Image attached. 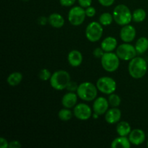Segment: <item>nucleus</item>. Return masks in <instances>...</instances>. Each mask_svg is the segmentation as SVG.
<instances>
[{"label":"nucleus","mask_w":148,"mask_h":148,"mask_svg":"<svg viewBox=\"0 0 148 148\" xmlns=\"http://www.w3.org/2000/svg\"><path fill=\"white\" fill-rule=\"evenodd\" d=\"M130 76L136 79H141L147 72V63L145 59L140 56H136L130 60L128 66Z\"/></svg>","instance_id":"nucleus-1"},{"label":"nucleus","mask_w":148,"mask_h":148,"mask_svg":"<svg viewBox=\"0 0 148 148\" xmlns=\"http://www.w3.org/2000/svg\"><path fill=\"white\" fill-rule=\"evenodd\" d=\"M98 90L96 85L90 82H82L78 86L77 94L81 100L86 102L94 101L98 96Z\"/></svg>","instance_id":"nucleus-2"},{"label":"nucleus","mask_w":148,"mask_h":148,"mask_svg":"<svg viewBox=\"0 0 148 148\" xmlns=\"http://www.w3.org/2000/svg\"><path fill=\"white\" fill-rule=\"evenodd\" d=\"M50 85L56 90H63L66 89V86L71 81V76L66 70L60 69L52 74L50 79Z\"/></svg>","instance_id":"nucleus-3"},{"label":"nucleus","mask_w":148,"mask_h":148,"mask_svg":"<svg viewBox=\"0 0 148 148\" xmlns=\"http://www.w3.org/2000/svg\"><path fill=\"white\" fill-rule=\"evenodd\" d=\"M113 16L114 21L119 25H126L132 21V13L125 4H121L116 6L113 12Z\"/></svg>","instance_id":"nucleus-4"},{"label":"nucleus","mask_w":148,"mask_h":148,"mask_svg":"<svg viewBox=\"0 0 148 148\" xmlns=\"http://www.w3.org/2000/svg\"><path fill=\"white\" fill-rule=\"evenodd\" d=\"M101 66L105 71L114 72L119 69L120 65V59L114 52H105L101 59Z\"/></svg>","instance_id":"nucleus-5"},{"label":"nucleus","mask_w":148,"mask_h":148,"mask_svg":"<svg viewBox=\"0 0 148 148\" xmlns=\"http://www.w3.org/2000/svg\"><path fill=\"white\" fill-rule=\"evenodd\" d=\"M103 27L99 22H91L87 26L85 36L89 41L95 43L102 38Z\"/></svg>","instance_id":"nucleus-6"},{"label":"nucleus","mask_w":148,"mask_h":148,"mask_svg":"<svg viewBox=\"0 0 148 148\" xmlns=\"http://www.w3.org/2000/svg\"><path fill=\"white\" fill-rule=\"evenodd\" d=\"M96 86L98 91L108 95L111 93H114L117 88L116 82L115 79L108 76L100 77L97 80Z\"/></svg>","instance_id":"nucleus-7"},{"label":"nucleus","mask_w":148,"mask_h":148,"mask_svg":"<svg viewBox=\"0 0 148 148\" xmlns=\"http://www.w3.org/2000/svg\"><path fill=\"white\" fill-rule=\"evenodd\" d=\"M87 15L85 9L81 6L73 7L68 13V20L73 26H79L85 22Z\"/></svg>","instance_id":"nucleus-8"},{"label":"nucleus","mask_w":148,"mask_h":148,"mask_svg":"<svg viewBox=\"0 0 148 148\" xmlns=\"http://www.w3.org/2000/svg\"><path fill=\"white\" fill-rule=\"evenodd\" d=\"M116 53L119 59L123 61H130L137 55L135 47L130 43H124L119 45L116 49Z\"/></svg>","instance_id":"nucleus-9"},{"label":"nucleus","mask_w":148,"mask_h":148,"mask_svg":"<svg viewBox=\"0 0 148 148\" xmlns=\"http://www.w3.org/2000/svg\"><path fill=\"white\" fill-rule=\"evenodd\" d=\"M73 108L74 116L80 121H87L92 116V108L88 104L81 103L77 104Z\"/></svg>","instance_id":"nucleus-10"},{"label":"nucleus","mask_w":148,"mask_h":148,"mask_svg":"<svg viewBox=\"0 0 148 148\" xmlns=\"http://www.w3.org/2000/svg\"><path fill=\"white\" fill-rule=\"evenodd\" d=\"M109 106L108 99L104 97H98L94 100L92 104V111L98 116L104 115L109 109Z\"/></svg>","instance_id":"nucleus-11"},{"label":"nucleus","mask_w":148,"mask_h":148,"mask_svg":"<svg viewBox=\"0 0 148 148\" xmlns=\"http://www.w3.org/2000/svg\"><path fill=\"white\" fill-rule=\"evenodd\" d=\"M136 35V29L130 24L122 26L120 30V38L124 43L132 42L135 38Z\"/></svg>","instance_id":"nucleus-12"},{"label":"nucleus","mask_w":148,"mask_h":148,"mask_svg":"<svg viewBox=\"0 0 148 148\" xmlns=\"http://www.w3.org/2000/svg\"><path fill=\"white\" fill-rule=\"evenodd\" d=\"M128 137L132 145L137 146L145 143L146 135L145 132L141 129H134V130H132Z\"/></svg>","instance_id":"nucleus-13"},{"label":"nucleus","mask_w":148,"mask_h":148,"mask_svg":"<svg viewBox=\"0 0 148 148\" xmlns=\"http://www.w3.org/2000/svg\"><path fill=\"white\" fill-rule=\"evenodd\" d=\"M121 119V111L117 107H112L105 114V120L108 124H114L119 123Z\"/></svg>","instance_id":"nucleus-14"},{"label":"nucleus","mask_w":148,"mask_h":148,"mask_svg":"<svg viewBox=\"0 0 148 148\" xmlns=\"http://www.w3.org/2000/svg\"><path fill=\"white\" fill-rule=\"evenodd\" d=\"M82 60H83V56L79 51L74 49L68 53L67 61L69 65L72 67H77L80 66L81 64L82 63Z\"/></svg>","instance_id":"nucleus-15"},{"label":"nucleus","mask_w":148,"mask_h":148,"mask_svg":"<svg viewBox=\"0 0 148 148\" xmlns=\"http://www.w3.org/2000/svg\"><path fill=\"white\" fill-rule=\"evenodd\" d=\"M79 98L77 92H68L62 98V105L64 108H72L77 105V98Z\"/></svg>","instance_id":"nucleus-16"},{"label":"nucleus","mask_w":148,"mask_h":148,"mask_svg":"<svg viewBox=\"0 0 148 148\" xmlns=\"http://www.w3.org/2000/svg\"><path fill=\"white\" fill-rule=\"evenodd\" d=\"M117 40L113 36H108L105 38L101 42V47L105 52H113L118 47Z\"/></svg>","instance_id":"nucleus-17"},{"label":"nucleus","mask_w":148,"mask_h":148,"mask_svg":"<svg viewBox=\"0 0 148 148\" xmlns=\"http://www.w3.org/2000/svg\"><path fill=\"white\" fill-rule=\"evenodd\" d=\"M48 19H49V25L54 28H61L63 27L65 23L64 17L59 13H52L49 15Z\"/></svg>","instance_id":"nucleus-18"},{"label":"nucleus","mask_w":148,"mask_h":148,"mask_svg":"<svg viewBox=\"0 0 148 148\" xmlns=\"http://www.w3.org/2000/svg\"><path fill=\"white\" fill-rule=\"evenodd\" d=\"M131 145L129 137L119 136L113 140L111 147L112 148H130Z\"/></svg>","instance_id":"nucleus-19"},{"label":"nucleus","mask_w":148,"mask_h":148,"mask_svg":"<svg viewBox=\"0 0 148 148\" xmlns=\"http://www.w3.org/2000/svg\"><path fill=\"white\" fill-rule=\"evenodd\" d=\"M116 130L119 136H122V137H127L130 134L132 131V128L130 124L127 121H119L117 124Z\"/></svg>","instance_id":"nucleus-20"},{"label":"nucleus","mask_w":148,"mask_h":148,"mask_svg":"<svg viewBox=\"0 0 148 148\" xmlns=\"http://www.w3.org/2000/svg\"><path fill=\"white\" fill-rule=\"evenodd\" d=\"M137 54H143L148 50V38L146 37H140L136 41L134 45Z\"/></svg>","instance_id":"nucleus-21"},{"label":"nucleus","mask_w":148,"mask_h":148,"mask_svg":"<svg viewBox=\"0 0 148 148\" xmlns=\"http://www.w3.org/2000/svg\"><path fill=\"white\" fill-rule=\"evenodd\" d=\"M23 74L20 72H14L10 74L7 77V82L9 84V85L12 87H15L20 85V82L23 80Z\"/></svg>","instance_id":"nucleus-22"},{"label":"nucleus","mask_w":148,"mask_h":148,"mask_svg":"<svg viewBox=\"0 0 148 148\" xmlns=\"http://www.w3.org/2000/svg\"><path fill=\"white\" fill-rule=\"evenodd\" d=\"M147 16L145 10L143 8L136 9L132 13V20L135 23H142L144 21Z\"/></svg>","instance_id":"nucleus-23"},{"label":"nucleus","mask_w":148,"mask_h":148,"mask_svg":"<svg viewBox=\"0 0 148 148\" xmlns=\"http://www.w3.org/2000/svg\"><path fill=\"white\" fill-rule=\"evenodd\" d=\"M73 115V113L71 111L70 108H64H64H62L58 113V116L59 119L63 121H68L72 119Z\"/></svg>","instance_id":"nucleus-24"},{"label":"nucleus","mask_w":148,"mask_h":148,"mask_svg":"<svg viewBox=\"0 0 148 148\" xmlns=\"http://www.w3.org/2000/svg\"><path fill=\"white\" fill-rule=\"evenodd\" d=\"M114 20V16L109 12L102 13L99 17V23L103 26L110 25Z\"/></svg>","instance_id":"nucleus-25"},{"label":"nucleus","mask_w":148,"mask_h":148,"mask_svg":"<svg viewBox=\"0 0 148 148\" xmlns=\"http://www.w3.org/2000/svg\"><path fill=\"white\" fill-rule=\"evenodd\" d=\"M109 105L111 107H119L121 103V99L118 94L111 93L110 94L108 98Z\"/></svg>","instance_id":"nucleus-26"},{"label":"nucleus","mask_w":148,"mask_h":148,"mask_svg":"<svg viewBox=\"0 0 148 148\" xmlns=\"http://www.w3.org/2000/svg\"><path fill=\"white\" fill-rule=\"evenodd\" d=\"M51 76H52L51 72L47 69H42L39 72V74H38L39 79L42 81L50 80Z\"/></svg>","instance_id":"nucleus-27"},{"label":"nucleus","mask_w":148,"mask_h":148,"mask_svg":"<svg viewBox=\"0 0 148 148\" xmlns=\"http://www.w3.org/2000/svg\"><path fill=\"white\" fill-rule=\"evenodd\" d=\"M78 86H79V85H78L77 82L70 81V82H69V84L67 85V86H66V89L67 90L68 92H77V90Z\"/></svg>","instance_id":"nucleus-28"},{"label":"nucleus","mask_w":148,"mask_h":148,"mask_svg":"<svg viewBox=\"0 0 148 148\" xmlns=\"http://www.w3.org/2000/svg\"><path fill=\"white\" fill-rule=\"evenodd\" d=\"M104 53H105V51H104L103 49L101 47L95 48L93 50V51H92V54L97 59H101Z\"/></svg>","instance_id":"nucleus-29"},{"label":"nucleus","mask_w":148,"mask_h":148,"mask_svg":"<svg viewBox=\"0 0 148 148\" xmlns=\"http://www.w3.org/2000/svg\"><path fill=\"white\" fill-rule=\"evenodd\" d=\"M85 13H86L87 17H92L96 14V10H95V7L90 6V7L85 8Z\"/></svg>","instance_id":"nucleus-30"},{"label":"nucleus","mask_w":148,"mask_h":148,"mask_svg":"<svg viewBox=\"0 0 148 148\" xmlns=\"http://www.w3.org/2000/svg\"><path fill=\"white\" fill-rule=\"evenodd\" d=\"M76 0H59V3L62 7H72L75 4Z\"/></svg>","instance_id":"nucleus-31"},{"label":"nucleus","mask_w":148,"mask_h":148,"mask_svg":"<svg viewBox=\"0 0 148 148\" xmlns=\"http://www.w3.org/2000/svg\"><path fill=\"white\" fill-rule=\"evenodd\" d=\"M79 5L83 8H87L92 4V0H77Z\"/></svg>","instance_id":"nucleus-32"},{"label":"nucleus","mask_w":148,"mask_h":148,"mask_svg":"<svg viewBox=\"0 0 148 148\" xmlns=\"http://www.w3.org/2000/svg\"><path fill=\"white\" fill-rule=\"evenodd\" d=\"M98 1L101 4V5L106 7H108L113 5L114 4V2H115V0H98Z\"/></svg>","instance_id":"nucleus-33"},{"label":"nucleus","mask_w":148,"mask_h":148,"mask_svg":"<svg viewBox=\"0 0 148 148\" xmlns=\"http://www.w3.org/2000/svg\"><path fill=\"white\" fill-rule=\"evenodd\" d=\"M21 147V143L17 140H12L9 143V148H20Z\"/></svg>","instance_id":"nucleus-34"},{"label":"nucleus","mask_w":148,"mask_h":148,"mask_svg":"<svg viewBox=\"0 0 148 148\" xmlns=\"http://www.w3.org/2000/svg\"><path fill=\"white\" fill-rule=\"evenodd\" d=\"M9 143L8 141L5 138L1 137L0 138V147L1 148H9Z\"/></svg>","instance_id":"nucleus-35"},{"label":"nucleus","mask_w":148,"mask_h":148,"mask_svg":"<svg viewBox=\"0 0 148 148\" xmlns=\"http://www.w3.org/2000/svg\"><path fill=\"white\" fill-rule=\"evenodd\" d=\"M47 23H49V19L44 16H41L38 20V23L40 25H45L47 24Z\"/></svg>","instance_id":"nucleus-36"},{"label":"nucleus","mask_w":148,"mask_h":148,"mask_svg":"<svg viewBox=\"0 0 148 148\" xmlns=\"http://www.w3.org/2000/svg\"><path fill=\"white\" fill-rule=\"evenodd\" d=\"M23 1H29V0H23Z\"/></svg>","instance_id":"nucleus-37"},{"label":"nucleus","mask_w":148,"mask_h":148,"mask_svg":"<svg viewBox=\"0 0 148 148\" xmlns=\"http://www.w3.org/2000/svg\"><path fill=\"white\" fill-rule=\"evenodd\" d=\"M147 147H148V141H147Z\"/></svg>","instance_id":"nucleus-38"}]
</instances>
